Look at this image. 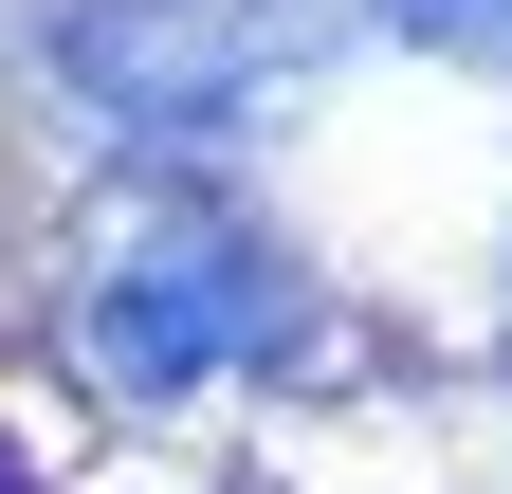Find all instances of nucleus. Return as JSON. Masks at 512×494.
<instances>
[{"instance_id":"obj_4","label":"nucleus","mask_w":512,"mask_h":494,"mask_svg":"<svg viewBox=\"0 0 512 494\" xmlns=\"http://www.w3.org/2000/svg\"><path fill=\"white\" fill-rule=\"evenodd\" d=\"M0 494H19V458H0Z\"/></svg>"},{"instance_id":"obj_1","label":"nucleus","mask_w":512,"mask_h":494,"mask_svg":"<svg viewBox=\"0 0 512 494\" xmlns=\"http://www.w3.org/2000/svg\"><path fill=\"white\" fill-rule=\"evenodd\" d=\"M293 330H311L293 312V257L238 202H128V220H92V257H74V366L110 403L238 385V366H275Z\"/></svg>"},{"instance_id":"obj_3","label":"nucleus","mask_w":512,"mask_h":494,"mask_svg":"<svg viewBox=\"0 0 512 494\" xmlns=\"http://www.w3.org/2000/svg\"><path fill=\"white\" fill-rule=\"evenodd\" d=\"M384 37H421V55H512V0H366Z\"/></svg>"},{"instance_id":"obj_2","label":"nucleus","mask_w":512,"mask_h":494,"mask_svg":"<svg viewBox=\"0 0 512 494\" xmlns=\"http://www.w3.org/2000/svg\"><path fill=\"white\" fill-rule=\"evenodd\" d=\"M330 0H55V74H74L128 147H202L256 92H293V55Z\"/></svg>"}]
</instances>
